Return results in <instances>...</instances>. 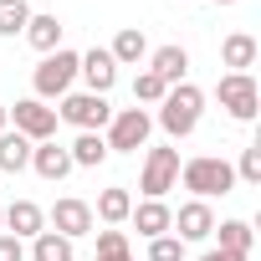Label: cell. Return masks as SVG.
I'll return each instance as SVG.
<instances>
[{"instance_id": "cell-22", "label": "cell", "mask_w": 261, "mask_h": 261, "mask_svg": "<svg viewBox=\"0 0 261 261\" xmlns=\"http://www.w3.org/2000/svg\"><path fill=\"white\" fill-rule=\"evenodd\" d=\"M67 154H72V169H97L108 159V144H102V134H77Z\"/></svg>"}, {"instance_id": "cell-32", "label": "cell", "mask_w": 261, "mask_h": 261, "mask_svg": "<svg viewBox=\"0 0 261 261\" xmlns=\"http://www.w3.org/2000/svg\"><path fill=\"white\" fill-rule=\"evenodd\" d=\"M215 6H236V0H215Z\"/></svg>"}, {"instance_id": "cell-16", "label": "cell", "mask_w": 261, "mask_h": 261, "mask_svg": "<svg viewBox=\"0 0 261 261\" xmlns=\"http://www.w3.org/2000/svg\"><path fill=\"white\" fill-rule=\"evenodd\" d=\"M256 51H261V46H256L251 31H230V36L220 41V62H225L230 72H251V67H256Z\"/></svg>"}, {"instance_id": "cell-21", "label": "cell", "mask_w": 261, "mask_h": 261, "mask_svg": "<svg viewBox=\"0 0 261 261\" xmlns=\"http://www.w3.org/2000/svg\"><path fill=\"white\" fill-rule=\"evenodd\" d=\"M210 236H220V251H230V256H251V220H215V230Z\"/></svg>"}, {"instance_id": "cell-31", "label": "cell", "mask_w": 261, "mask_h": 261, "mask_svg": "<svg viewBox=\"0 0 261 261\" xmlns=\"http://www.w3.org/2000/svg\"><path fill=\"white\" fill-rule=\"evenodd\" d=\"M6 128H11V108H6V102H0V134H6Z\"/></svg>"}, {"instance_id": "cell-7", "label": "cell", "mask_w": 261, "mask_h": 261, "mask_svg": "<svg viewBox=\"0 0 261 261\" xmlns=\"http://www.w3.org/2000/svg\"><path fill=\"white\" fill-rule=\"evenodd\" d=\"M174 185H179V149H149V159H144V174H139V190H144V200H164Z\"/></svg>"}, {"instance_id": "cell-30", "label": "cell", "mask_w": 261, "mask_h": 261, "mask_svg": "<svg viewBox=\"0 0 261 261\" xmlns=\"http://www.w3.org/2000/svg\"><path fill=\"white\" fill-rule=\"evenodd\" d=\"M200 261H246V256H230V251H220V246H215V251H205Z\"/></svg>"}, {"instance_id": "cell-29", "label": "cell", "mask_w": 261, "mask_h": 261, "mask_svg": "<svg viewBox=\"0 0 261 261\" xmlns=\"http://www.w3.org/2000/svg\"><path fill=\"white\" fill-rule=\"evenodd\" d=\"M92 261H134V251H128V246H113V251H97Z\"/></svg>"}, {"instance_id": "cell-3", "label": "cell", "mask_w": 261, "mask_h": 261, "mask_svg": "<svg viewBox=\"0 0 261 261\" xmlns=\"http://www.w3.org/2000/svg\"><path fill=\"white\" fill-rule=\"evenodd\" d=\"M72 82H77V51H67V46L46 51V57H41V67L31 72V87H36V97H41V102L67 97V92H72Z\"/></svg>"}, {"instance_id": "cell-23", "label": "cell", "mask_w": 261, "mask_h": 261, "mask_svg": "<svg viewBox=\"0 0 261 261\" xmlns=\"http://www.w3.org/2000/svg\"><path fill=\"white\" fill-rule=\"evenodd\" d=\"M31 261H72V241L57 236V230H41L31 241Z\"/></svg>"}, {"instance_id": "cell-27", "label": "cell", "mask_w": 261, "mask_h": 261, "mask_svg": "<svg viewBox=\"0 0 261 261\" xmlns=\"http://www.w3.org/2000/svg\"><path fill=\"white\" fill-rule=\"evenodd\" d=\"M149 261H185V241L179 236H154L149 241Z\"/></svg>"}, {"instance_id": "cell-28", "label": "cell", "mask_w": 261, "mask_h": 261, "mask_svg": "<svg viewBox=\"0 0 261 261\" xmlns=\"http://www.w3.org/2000/svg\"><path fill=\"white\" fill-rule=\"evenodd\" d=\"M0 261H26V241H16V236H0Z\"/></svg>"}, {"instance_id": "cell-13", "label": "cell", "mask_w": 261, "mask_h": 261, "mask_svg": "<svg viewBox=\"0 0 261 261\" xmlns=\"http://www.w3.org/2000/svg\"><path fill=\"white\" fill-rule=\"evenodd\" d=\"M6 236H16V241H36L41 230H46V210L36 205V200H16V205H6Z\"/></svg>"}, {"instance_id": "cell-12", "label": "cell", "mask_w": 261, "mask_h": 261, "mask_svg": "<svg viewBox=\"0 0 261 261\" xmlns=\"http://www.w3.org/2000/svg\"><path fill=\"white\" fill-rule=\"evenodd\" d=\"M149 72H154V77H159L164 87H179V82L190 77V51L169 41V46H159V51H149Z\"/></svg>"}, {"instance_id": "cell-20", "label": "cell", "mask_w": 261, "mask_h": 261, "mask_svg": "<svg viewBox=\"0 0 261 261\" xmlns=\"http://www.w3.org/2000/svg\"><path fill=\"white\" fill-rule=\"evenodd\" d=\"M21 169H31V139L6 128V134H0V174H21Z\"/></svg>"}, {"instance_id": "cell-18", "label": "cell", "mask_w": 261, "mask_h": 261, "mask_svg": "<svg viewBox=\"0 0 261 261\" xmlns=\"http://www.w3.org/2000/svg\"><path fill=\"white\" fill-rule=\"evenodd\" d=\"M108 57H113L118 67H139V62L149 57V41H144V31H139V26H123V31L113 36V46H108Z\"/></svg>"}, {"instance_id": "cell-24", "label": "cell", "mask_w": 261, "mask_h": 261, "mask_svg": "<svg viewBox=\"0 0 261 261\" xmlns=\"http://www.w3.org/2000/svg\"><path fill=\"white\" fill-rule=\"evenodd\" d=\"M31 21V6L26 0H0V36H21Z\"/></svg>"}, {"instance_id": "cell-8", "label": "cell", "mask_w": 261, "mask_h": 261, "mask_svg": "<svg viewBox=\"0 0 261 261\" xmlns=\"http://www.w3.org/2000/svg\"><path fill=\"white\" fill-rule=\"evenodd\" d=\"M11 123H16V134H21V139H31V144L57 139V108H51V102H41V97H21V102L11 108Z\"/></svg>"}, {"instance_id": "cell-11", "label": "cell", "mask_w": 261, "mask_h": 261, "mask_svg": "<svg viewBox=\"0 0 261 261\" xmlns=\"http://www.w3.org/2000/svg\"><path fill=\"white\" fill-rule=\"evenodd\" d=\"M46 230H57V236H67V241H77V236H87L92 230V205L87 200H57L51 205V215H46Z\"/></svg>"}, {"instance_id": "cell-15", "label": "cell", "mask_w": 261, "mask_h": 261, "mask_svg": "<svg viewBox=\"0 0 261 261\" xmlns=\"http://www.w3.org/2000/svg\"><path fill=\"white\" fill-rule=\"evenodd\" d=\"M134 230L144 236V241H154V236H169V220H174V210L164 205V200H144V205H134Z\"/></svg>"}, {"instance_id": "cell-2", "label": "cell", "mask_w": 261, "mask_h": 261, "mask_svg": "<svg viewBox=\"0 0 261 261\" xmlns=\"http://www.w3.org/2000/svg\"><path fill=\"white\" fill-rule=\"evenodd\" d=\"M200 113H205V92L195 82H179L159 102V128H164L169 139H190L195 128H200Z\"/></svg>"}, {"instance_id": "cell-14", "label": "cell", "mask_w": 261, "mask_h": 261, "mask_svg": "<svg viewBox=\"0 0 261 261\" xmlns=\"http://www.w3.org/2000/svg\"><path fill=\"white\" fill-rule=\"evenodd\" d=\"M31 169H36L41 179H51V185H57V179H67V174H72V154H67L57 139L31 144Z\"/></svg>"}, {"instance_id": "cell-26", "label": "cell", "mask_w": 261, "mask_h": 261, "mask_svg": "<svg viewBox=\"0 0 261 261\" xmlns=\"http://www.w3.org/2000/svg\"><path fill=\"white\" fill-rule=\"evenodd\" d=\"M164 92H169V87H164V82H159L149 67L134 77V102H164Z\"/></svg>"}, {"instance_id": "cell-17", "label": "cell", "mask_w": 261, "mask_h": 261, "mask_svg": "<svg viewBox=\"0 0 261 261\" xmlns=\"http://www.w3.org/2000/svg\"><path fill=\"white\" fill-rule=\"evenodd\" d=\"M62 31H67V26H62L57 16H46V11L36 16V11H31V21H26V31H21V36H26V41L46 57V51H57V46H62Z\"/></svg>"}, {"instance_id": "cell-4", "label": "cell", "mask_w": 261, "mask_h": 261, "mask_svg": "<svg viewBox=\"0 0 261 261\" xmlns=\"http://www.w3.org/2000/svg\"><path fill=\"white\" fill-rule=\"evenodd\" d=\"M149 134H154V118H149L144 108H118V113L108 118L102 144H108V154H139V149L149 144Z\"/></svg>"}, {"instance_id": "cell-6", "label": "cell", "mask_w": 261, "mask_h": 261, "mask_svg": "<svg viewBox=\"0 0 261 261\" xmlns=\"http://www.w3.org/2000/svg\"><path fill=\"white\" fill-rule=\"evenodd\" d=\"M215 97H220V108H225L236 123H251L256 108H261V87H256L251 72H225V77L215 82Z\"/></svg>"}, {"instance_id": "cell-19", "label": "cell", "mask_w": 261, "mask_h": 261, "mask_svg": "<svg viewBox=\"0 0 261 261\" xmlns=\"http://www.w3.org/2000/svg\"><path fill=\"white\" fill-rule=\"evenodd\" d=\"M128 215H134V195H128L123 185H113V190H102V195H97L92 220H102V225H123Z\"/></svg>"}, {"instance_id": "cell-33", "label": "cell", "mask_w": 261, "mask_h": 261, "mask_svg": "<svg viewBox=\"0 0 261 261\" xmlns=\"http://www.w3.org/2000/svg\"><path fill=\"white\" fill-rule=\"evenodd\" d=\"M0 225H6V205H0Z\"/></svg>"}, {"instance_id": "cell-5", "label": "cell", "mask_w": 261, "mask_h": 261, "mask_svg": "<svg viewBox=\"0 0 261 261\" xmlns=\"http://www.w3.org/2000/svg\"><path fill=\"white\" fill-rule=\"evenodd\" d=\"M57 118H62V123H72L77 134H102L108 118H113V102H108V97H97V92H67V97H62V108H57Z\"/></svg>"}, {"instance_id": "cell-9", "label": "cell", "mask_w": 261, "mask_h": 261, "mask_svg": "<svg viewBox=\"0 0 261 261\" xmlns=\"http://www.w3.org/2000/svg\"><path fill=\"white\" fill-rule=\"evenodd\" d=\"M210 230H215L210 200H185V205L174 210V220H169V236H179L185 246H190V241H210Z\"/></svg>"}, {"instance_id": "cell-1", "label": "cell", "mask_w": 261, "mask_h": 261, "mask_svg": "<svg viewBox=\"0 0 261 261\" xmlns=\"http://www.w3.org/2000/svg\"><path fill=\"white\" fill-rule=\"evenodd\" d=\"M179 185H185L195 200H215V195H230V190H236V169H230V159H220V154H195V159L179 164Z\"/></svg>"}, {"instance_id": "cell-25", "label": "cell", "mask_w": 261, "mask_h": 261, "mask_svg": "<svg viewBox=\"0 0 261 261\" xmlns=\"http://www.w3.org/2000/svg\"><path fill=\"white\" fill-rule=\"evenodd\" d=\"M230 169H236V179H246V185H261V144H246V149H241V159H236Z\"/></svg>"}, {"instance_id": "cell-10", "label": "cell", "mask_w": 261, "mask_h": 261, "mask_svg": "<svg viewBox=\"0 0 261 261\" xmlns=\"http://www.w3.org/2000/svg\"><path fill=\"white\" fill-rule=\"evenodd\" d=\"M77 77L87 82V92L108 97L113 82H118V62L108 57V46H92V51H77Z\"/></svg>"}]
</instances>
